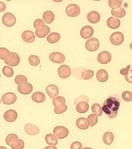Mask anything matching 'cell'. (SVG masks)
I'll return each instance as SVG.
<instances>
[{
  "mask_svg": "<svg viewBox=\"0 0 132 149\" xmlns=\"http://www.w3.org/2000/svg\"><path fill=\"white\" fill-rule=\"evenodd\" d=\"M121 98L117 94L111 95L105 100L102 105V111L108 118L113 119L117 116L121 104Z\"/></svg>",
  "mask_w": 132,
  "mask_h": 149,
  "instance_id": "obj_1",
  "label": "cell"
},
{
  "mask_svg": "<svg viewBox=\"0 0 132 149\" xmlns=\"http://www.w3.org/2000/svg\"><path fill=\"white\" fill-rule=\"evenodd\" d=\"M2 22L5 26L11 27L16 24V19L13 14L10 13H6L2 17Z\"/></svg>",
  "mask_w": 132,
  "mask_h": 149,
  "instance_id": "obj_2",
  "label": "cell"
},
{
  "mask_svg": "<svg viewBox=\"0 0 132 149\" xmlns=\"http://www.w3.org/2000/svg\"><path fill=\"white\" fill-rule=\"evenodd\" d=\"M100 45L99 41L97 38H91L86 41L85 47L88 51L94 52L98 50Z\"/></svg>",
  "mask_w": 132,
  "mask_h": 149,
  "instance_id": "obj_3",
  "label": "cell"
},
{
  "mask_svg": "<svg viewBox=\"0 0 132 149\" xmlns=\"http://www.w3.org/2000/svg\"><path fill=\"white\" fill-rule=\"evenodd\" d=\"M66 12L69 17H76L78 16L81 13V9L78 5L71 3L67 6Z\"/></svg>",
  "mask_w": 132,
  "mask_h": 149,
  "instance_id": "obj_4",
  "label": "cell"
},
{
  "mask_svg": "<svg viewBox=\"0 0 132 149\" xmlns=\"http://www.w3.org/2000/svg\"><path fill=\"white\" fill-rule=\"evenodd\" d=\"M124 40V34L120 31H116L112 33L110 37L111 43L114 45L119 46L123 43Z\"/></svg>",
  "mask_w": 132,
  "mask_h": 149,
  "instance_id": "obj_5",
  "label": "cell"
},
{
  "mask_svg": "<svg viewBox=\"0 0 132 149\" xmlns=\"http://www.w3.org/2000/svg\"><path fill=\"white\" fill-rule=\"evenodd\" d=\"M53 133L58 139H62L66 138L69 134L68 129L62 126H57L54 127Z\"/></svg>",
  "mask_w": 132,
  "mask_h": 149,
  "instance_id": "obj_6",
  "label": "cell"
},
{
  "mask_svg": "<svg viewBox=\"0 0 132 149\" xmlns=\"http://www.w3.org/2000/svg\"><path fill=\"white\" fill-rule=\"evenodd\" d=\"M2 102L6 105H10L15 104L17 100V96L12 92L7 93L2 95Z\"/></svg>",
  "mask_w": 132,
  "mask_h": 149,
  "instance_id": "obj_7",
  "label": "cell"
},
{
  "mask_svg": "<svg viewBox=\"0 0 132 149\" xmlns=\"http://www.w3.org/2000/svg\"><path fill=\"white\" fill-rule=\"evenodd\" d=\"M57 73L60 78L66 79L69 78L71 74V69L68 65L64 64L59 68Z\"/></svg>",
  "mask_w": 132,
  "mask_h": 149,
  "instance_id": "obj_8",
  "label": "cell"
},
{
  "mask_svg": "<svg viewBox=\"0 0 132 149\" xmlns=\"http://www.w3.org/2000/svg\"><path fill=\"white\" fill-rule=\"evenodd\" d=\"M112 59V55L107 51H102L98 55L97 60L98 63L102 64H106L110 63Z\"/></svg>",
  "mask_w": 132,
  "mask_h": 149,
  "instance_id": "obj_9",
  "label": "cell"
},
{
  "mask_svg": "<svg viewBox=\"0 0 132 149\" xmlns=\"http://www.w3.org/2000/svg\"><path fill=\"white\" fill-rule=\"evenodd\" d=\"M5 63L9 66L15 67L17 66L20 62V58L16 53L10 52V56L6 61H4Z\"/></svg>",
  "mask_w": 132,
  "mask_h": 149,
  "instance_id": "obj_10",
  "label": "cell"
},
{
  "mask_svg": "<svg viewBox=\"0 0 132 149\" xmlns=\"http://www.w3.org/2000/svg\"><path fill=\"white\" fill-rule=\"evenodd\" d=\"M49 58L53 63L57 64H62L66 59L64 55L59 52L52 53L49 56Z\"/></svg>",
  "mask_w": 132,
  "mask_h": 149,
  "instance_id": "obj_11",
  "label": "cell"
},
{
  "mask_svg": "<svg viewBox=\"0 0 132 149\" xmlns=\"http://www.w3.org/2000/svg\"><path fill=\"white\" fill-rule=\"evenodd\" d=\"M17 90L22 95H28L32 92L33 86L30 83H23L18 85Z\"/></svg>",
  "mask_w": 132,
  "mask_h": 149,
  "instance_id": "obj_12",
  "label": "cell"
},
{
  "mask_svg": "<svg viewBox=\"0 0 132 149\" xmlns=\"http://www.w3.org/2000/svg\"><path fill=\"white\" fill-rule=\"evenodd\" d=\"M94 29L92 27L89 25H86L83 27L80 31V36L85 39L91 37L94 33Z\"/></svg>",
  "mask_w": 132,
  "mask_h": 149,
  "instance_id": "obj_13",
  "label": "cell"
},
{
  "mask_svg": "<svg viewBox=\"0 0 132 149\" xmlns=\"http://www.w3.org/2000/svg\"><path fill=\"white\" fill-rule=\"evenodd\" d=\"M46 92L51 99L57 97L59 93L58 87L54 84H50L46 88Z\"/></svg>",
  "mask_w": 132,
  "mask_h": 149,
  "instance_id": "obj_14",
  "label": "cell"
},
{
  "mask_svg": "<svg viewBox=\"0 0 132 149\" xmlns=\"http://www.w3.org/2000/svg\"><path fill=\"white\" fill-rule=\"evenodd\" d=\"M18 114L15 110L10 109L6 111L4 114L3 117L7 122L9 123H13L17 119Z\"/></svg>",
  "mask_w": 132,
  "mask_h": 149,
  "instance_id": "obj_15",
  "label": "cell"
},
{
  "mask_svg": "<svg viewBox=\"0 0 132 149\" xmlns=\"http://www.w3.org/2000/svg\"><path fill=\"white\" fill-rule=\"evenodd\" d=\"M24 131L29 135L35 136L39 133L40 130L38 127L36 125L28 123L24 126Z\"/></svg>",
  "mask_w": 132,
  "mask_h": 149,
  "instance_id": "obj_16",
  "label": "cell"
},
{
  "mask_svg": "<svg viewBox=\"0 0 132 149\" xmlns=\"http://www.w3.org/2000/svg\"><path fill=\"white\" fill-rule=\"evenodd\" d=\"M22 38L24 42L27 43H31L35 40V36L33 31L27 30L22 33Z\"/></svg>",
  "mask_w": 132,
  "mask_h": 149,
  "instance_id": "obj_17",
  "label": "cell"
},
{
  "mask_svg": "<svg viewBox=\"0 0 132 149\" xmlns=\"http://www.w3.org/2000/svg\"><path fill=\"white\" fill-rule=\"evenodd\" d=\"M101 18V15L96 10L90 12L87 15V20L92 24H96L100 22Z\"/></svg>",
  "mask_w": 132,
  "mask_h": 149,
  "instance_id": "obj_18",
  "label": "cell"
},
{
  "mask_svg": "<svg viewBox=\"0 0 132 149\" xmlns=\"http://www.w3.org/2000/svg\"><path fill=\"white\" fill-rule=\"evenodd\" d=\"M107 25L112 29H116L119 28L121 26V21L119 19L114 18L113 17H109L107 21Z\"/></svg>",
  "mask_w": 132,
  "mask_h": 149,
  "instance_id": "obj_19",
  "label": "cell"
},
{
  "mask_svg": "<svg viewBox=\"0 0 132 149\" xmlns=\"http://www.w3.org/2000/svg\"><path fill=\"white\" fill-rule=\"evenodd\" d=\"M65 98L62 96H59L54 98L53 100V105L55 109H59L62 108L66 105Z\"/></svg>",
  "mask_w": 132,
  "mask_h": 149,
  "instance_id": "obj_20",
  "label": "cell"
},
{
  "mask_svg": "<svg viewBox=\"0 0 132 149\" xmlns=\"http://www.w3.org/2000/svg\"><path fill=\"white\" fill-rule=\"evenodd\" d=\"M32 100L35 102L40 104L43 103L45 100V95L41 91H37L33 93L31 95Z\"/></svg>",
  "mask_w": 132,
  "mask_h": 149,
  "instance_id": "obj_21",
  "label": "cell"
},
{
  "mask_svg": "<svg viewBox=\"0 0 132 149\" xmlns=\"http://www.w3.org/2000/svg\"><path fill=\"white\" fill-rule=\"evenodd\" d=\"M18 137L15 134H10L7 136L6 142L8 146L13 147L15 146L18 141Z\"/></svg>",
  "mask_w": 132,
  "mask_h": 149,
  "instance_id": "obj_22",
  "label": "cell"
},
{
  "mask_svg": "<svg viewBox=\"0 0 132 149\" xmlns=\"http://www.w3.org/2000/svg\"><path fill=\"white\" fill-rule=\"evenodd\" d=\"M96 79L101 83H105L108 80V72L104 69H101L98 71L96 74Z\"/></svg>",
  "mask_w": 132,
  "mask_h": 149,
  "instance_id": "obj_23",
  "label": "cell"
},
{
  "mask_svg": "<svg viewBox=\"0 0 132 149\" xmlns=\"http://www.w3.org/2000/svg\"><path fill=\"white\" fill-rule=\"evenodd\" d=\"M76 124L77 127L81 130H86L89 127L87 119L85 117L78 118L76 121Z\"/></svg>",
  "mask_w": 132,
  "mask_h": 149,
  "instance_id": "obj_24",
  "label": "cell"
},
{
  "mask_svg": "<svg viewBox=\"0 0 132 149\" xmlns=\"http://www.w3.org/2000/svg\"><path fill=\"white\" fill-rule=\"evenodd\" d=\"M43 19L46 24H51L55 19V15L52 11L47 10L43 13Z\"/></svg>",
  "mask_w": 132,
  "mask_h": 149,
  "instance_id": "obj_25",
  "label": "cell"
},
{
  "mask_svg": "<svg viewBox=\"0 0 132 149\" xmlns=\"http://www.w3.org/2000/svg\"><path fill=\"white\" fill-rule=\"evenodd\" d=\"M89 105L87 102L82 101L80 102L76 107V110L78 112L80 113H85L89 110Z\"/></svg>",
  "mask_w": 132,
  "mask_h": 149,
  "instance_id": "obj_26",
  "label": "cell"
},
{
  "mask_svg": "<svg viewBox=\"0 0 132 149\" xmlns=\"http://www.w3.org/2000/svg\"><path fill=\"white\" fill-rule=\"evenodd\" d=\"M45 140L47 143L50 146H56L58 143L57 138L52 134H47L45 136Z\"/></svg>",
  "mask_w": 132,
  "mask_h": 149,
  "instance_id": "obj_27",
  "label": "cell"
},
{
  "mask_svg": "<svg viewBox=\"0 0 132 149\" xmlns=\"http://www.w3.org/2000/svg\"><path fill=\"white\" fill-rule=\"evenodd\" d=\"M114 139V136L112 132H107L103 134V143L106 145H110L112 143Z\"/></svg>",
  "mask_w": 132,
  "mask_h": 149,
  "instance_id": "obj_28",
  "label": "cell"
},
{
  "mask_svg": "<svg viewBox=\"0 0 132 149\" xmlns=\"http://www.w3.org/2000/svg\"><path fill=\"white\" fill-rule=\"evenodd\" d=\"M44 22L41 19H37L34 21V26L36 31L39 32H42L45 28Z\"/></svg>",
  "mask_w": 132,
  "mask_h": 149,
  "instance_id": "obj_29",
  "label": "cell"
},
{
  "mask_svg": "<svg viewBox=\"0 0 132 149\" xmlns=\"http://www.w3.org/2000/svg\"><path fill=\"white\" fill-rule=\"evenodd\" d=\"M61 38V36L59 33L52 32L50 33L47 38V41L49 43L54 44L59 42Z\"/></svg>",
  "mask_w": 132,
  "mask_h": 149,
  "instance_id": "obj_30",
  "label": "cell"
},
{
  "mask_svg": "<svg viewBox=\"0 0 132 149\" xmlns=\"http://www.w3.org/2000/svg\"><path fill=\"white\" fill-rule=\"evenodd\" d=\"M111 13L114 17L119 18L124 17L126 13L125 10L121 6L118 10H114L112 9Z\"/></svg>",
  "mask_w": 132,
  "mask_h": 149,
  "instance_id": "obj_31",
  "label": "cell"
},
{
  "mask_svg": "<svg viewBox=\"0 0 132 149\" xmlns=\"http://www.w3.org/2000/svg\"><path fill=\"white\" fill-rule=\"evenodd\" d=\"M85 70H86L85 68L82 67L75 68L73 70V76L77 79L82 80V79L81 78V74H82V72Z\"/></svg>",
  "mask_w": 132,
  "mask_h": 149,
  "instance_id": "obj_32",
  "label": "cell"
},
{
  "mask_svg": "<svg viewBox=\"0 0 132 149\" xmlns=\"http://www.w3.org/2000/svg\"><path fill=\"white\" fill-rule=\"evenodd\" d=\"M10 56V52L6 48H0V58L4 61H6Z\"/></svg>",
  "mask_w": 132,
  "mask_h": 149,
  "instance_id": "obj_33",
  "label": "cell"
},
{
  "mask_svg": "<svg viewBox=\"0 0 132 149\" xmlns=\"http://www.w3.org/2000/svg\"><path fill=\"white\" fill-rule=\"evenodd\" d=\"M91 109L92 112L96 114L98 117L102 116L103 114V111L101 105L97 103H95L92 105Z\"/></svg>",
  "mask_w": 132,
  "mask_h": 149,
  "instance_id": "obj_34",
  "label": "cell"
},
{
  "mask_svg": "<svg viewBox=\"0 0 132 149\" xmlns=\"http://www.w3.org/2000/svg\"><path fill=\"white\" fill-rule=\"evenodd\" d=\"M87 121L89 125L91 127L96 125L98 122V116L95 114H91L88 116L87 118Z\"/></svg>",
  "mask_w": 132,
  "mask_h": 149,
  "instance_id": "obj_35",
  "label": "cell"
},
{
  "mask_svg": "<svg viewBox=\"0 0 132 149\" xmlns=\"http://www.w3.org/2000/svg\"><path fill=\"white\" fill-rule=\"evenodd\" d=\"M28 61L31 66H37L41 63V60L38 56L31 55L28 57Z\"/></svg>",
  "mask_w": 132,
  "mask_h": 149,
  "instance_id": "obj_36",
  "label": "cell"
},
{
  "mask_svg": "<svg viewBox=\"0 0 132 149\" xmlns=\"http://www.w3.org/2000/svg\"><path fill=\"white\" fill-rule=\"evenodd\" d=\"M2 72L5 76L8 77H12L14 74V70L12 68L8 65L3 67Z\"/></svg>",
  "mask_w": 132,
  "mask_h": 149,
  "instance_id": "obj_37",
  "label": "cell"
},
{
  "mask_svg": "<svg viewBox=\"0 0 132 149\" xmlns=\"http://www.w3.org/2000/svg\"><path fill=\"white\" fill-rule=\"evenodd\" d=\"M122 3V1H112L110 0L108 1V4L109 7L111 8L113 10H115L121 7V5Z\"/></svg>",
  "mask_w": 132,
  "mask_h": 149,
  "instance_id": "obj_38",
  "label": "cell"
},
{
  "mask_svg": "<svg viewBox=\"0 0 132 149\" xmlns=\"http://www.w3.org/2000/svg\"><path fill=\"white\" fill-rule=\"evenodd\" d=\"M94 71L91 70H86L82 72L81 78L84 80H88L92 78L94 76Z\"/></svg>",
  "mask_w": 132,
  "mask_h": 149,
  "instance_id": "obj_39",
  "label": "cell"
},
{
  "mask_svg": "<svg viewBox=\"0 0 132 149\" xmlns=\"http://www.w3.org/2000/svg\"><path fill=\"white\" fill-rule=\"evenodd\" d=\"M50 32V29L47 26H45L44 30L42 32H39L35 31V33L36 36L39 38H44L46 37Z\"/></svg>",
  "mask_w": 132,
  "mask_h": 149,
  "instance_id": "obj_40",
  "label": "cell"
},
{
  "mask_svg": "<svg viewBox=\"0 0 132 149\" xmlns=\"http://www.w3.org/2000/svg\"><path fill=\"white\" fill-rule=\"evenodd\" d=\"M15 81L17 85H19L23 83H27L28 79L25 76L23 75H19L15 77Z\"/></svg>",
  "mask_w": 132,
  "mask_h": 149,
  "instance_id": "obj_41",
  "label": "cell"
},
{
  "mask_svg": "<svg viewBox=\"0 0 132 149\" xmlns=\"http://www.w3.org/2000/svg\"><path fill=\"white\" fill-rule=\"evenodd\" d=\"M122 99L126 102H130L132 101V92L129 91H126L122 94Z\"/></svg>",
  "mask_w": 132,
  "mask_h": 149,
  "instance_id": "obj_42",
  "label": "cell"
},
{
  "mask_svg": "<svg viewBox=\"0 0 132 149\" xmlns=\"http://www.w3.org/2000/svg\"><path fill=\"white\" fill-rule=\"evenodd\" d=\"M82 101L86 102L88 103L89 101V98L87 96L85 95H81L78 98H76L75 99L74 102H75V105H77L78 103Z\"/></svg>",
  "mask_w": 132,
  "mask_h": 149,
  "instance_id": "obj_43",
  "label": "cell"
},
{
  "mask_svg": "<svg viewBox=\"0 0 132 149\" xmlns=\"http://www.w3.org/2000/svg\"><path fill=\"white\" fill-rule=\"evenodd\" d=\"M25 146L24 141L22 139H19L17 143L11 147L12 149H23Z\"/></svg>",
  "mask_w": 132,
  "mask_h": 149,
  "instance_id": "obj_44",
  "label": "cell"
},
{
  "mask_svg": "<svg viewBox=\"0 0 132 149\" xmlns=\"http://www.w3.org/2000/svg\"><path fill=\"white\" fill-rule=\"evenodd\" d=\"M82 147V143L78 141L74 142L70 146V149H81Z\"/></svg>",
  "mask_w": 132,
  "mask_h": 149,
  "instance_id": "obj_45",
  "label": "cell"
},
{
  "mask_svg": "<svg viewBox=\"0 0 132 149\" xmlns=\"http://www.w3.org/2000/svg\"><path fill=\"white\" fill-rule=\"evenodd\" d=\"M68 106L66 105H65L62 108L59 109L55 108L54 109V112L57 114H61L63 113H64L66 112L68 109Z\"/></svg>",
  "mask_w": 132,
  "mask_h": 149,
  "instance_id": "obj_46",
  "label": "cell"
},
{
  "mask_svg": "<svg viewBox=\"0 0 132 149\" xmlns=\"http://www.w3.org/2000/svg\"><path fill=\"white\" fill-rule=\"evenodd\" d=\"M131 66V65H128L125 68L121 69L120 70V74L121 75H124V76H126V75L128 74L129 73V69H130Z\"/></svg>",
  "mask_w": 132,
  "mask_h": 149,
  "instance_id": "obj_47",
  "label": "cell"
},
{
  "mask_svg": "<svg viewBox=\"0 0 132 149\" xmlns=\"http://www.w3.org/2000/svg\"><path fill=\"white\" fill-rule=\"evenodd\" d=\"M125 78L128 83H132V69L129 70L128 74L125 76Z\"/></svg>",
  "mask_w": 132,
  "mask_h": 149,
  "instance_id": "obj_48",
  "label": "cell"
},
{
  "mask_svg": "<svg viewBox=\"0 0 132 149\" xmlns=\"http://www.w3.org/2000/svg\"><path fill=\"white\" fill-rule=\"evenodd\" d=\"M0 3H0V12H2L6 10V7L5 3L1 2V1L0 2Z\"/></svg>",
  "mask_w": 132,
  "mask_h": 149,
  "instance_id": "obj_49",
  "label": "cell"
},
{
  "mask_svg": "<svg viewBox=\"0 0 132 149\" xmlns=\"http://www.w3.org/2000/svg\"><path fill=\"white\" fill-rule=\"evenodd\" d=\"M44 149H57V148L55 146H47Z\"/></svg>",
  "mask_w": 132,
  "mask_h": 149,
  "instance_id": "obj_50",
  "label": "cell"
},
{
  "mask_svg": "<svg viewBox=\"0 0 132 149\" xmlns=\"http://www.w3.org/2000/svg\"><path fill=\"white\" fill-rule=\"evenodd\" d=\"M0 149H8L7 148L4 147V146H0Z\"/></svg>",
  "mask_w": 132,
  "mask_h": 149,
  "instance_id": "obj_51",
  "label": "cell"
},
{
  "mask_svg": "<svg viewBox=\"0 0 132 149\" xmlns=\"http://www.w3.org/2000/svg\"><path fill=\"white\" fill-rule=\"evenodd\" d=\"M82 149H93L91 148H89V147H85L84 148Z\"/></svg>",
  "mask_w": 132,
  "mask_h": 149,
  "instance_id": "obj_52",
  "label": "cell"
},
{
  "mask_svg": "<svg viewBox=\"0 0 132 149\" xmlns=\"http://www.w3.org/2000/svg\"><path fill=\"white\" fill-rule=\"evenodd\" d=\"M130 46L131 49L132 50V42L130 43V46Z\"/></svg>",
  "mask_w": 132,
  "mask_h": 149,
  "instance_id": "obj_53",
  "label": "cell"
}]
</instances>
